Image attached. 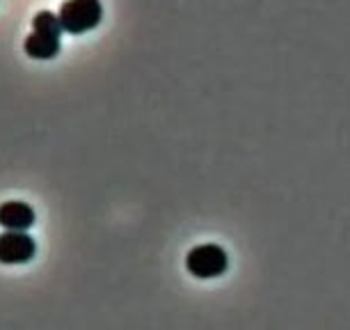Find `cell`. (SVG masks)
<instances>
[{
  "instance_id": "obj_1",
  "label": "cell",
  "mask_w": 350,
  "mask_h": 330,
  "mask_svg": "<svg viewBox=\"0 0 350 330\" xmlns=\"http://www.w3.org/2000/svg\"><path fill=\"white\" fill-rule=\"evenodd\" d=\"M57 16H60L64 32L83 35L101 23L103 5L101 0H64Z\"/></svg>"
},
{
  "instance_id": "obj_2",
  "label": "cell",
  "mask_w": 350,
  "mask_h": 330,
  "mask_svg": "<svg viewBox=\"0 0 350 330\" xmlns=\"http://www.w3.org/2000/svg\"><path fill=\"white\" fill-rule=\"evenodd\" d=\"M186 268L190 275L202 280L220 278L229 268V257L217 243H202L186 255Z\"/></svg>"
},
{
  "instance_id": "obj_3",
  "label": "cell",
  "mask_w": 350,
  "mask_h": 330,
  "mask_svg": "<svg viewBox=\"0 0 350 330\" xmlns=\"http://www.w3.org/2000/svg\"><path fill=\"white\" fill-rule=\"evenodd\" d=\"M37 253V243L28 232H8L0 234V264H28Z\"/></svg>"
},
{
  "instance_id": "obj_4",
  "label": "cell",
  "mask_w": 350,
  "mask_h": 330,
  "mask_svg": "<svg viewBox=\"0 0 350 330\" xmlns=\"http://www.w3.org/2000/svg\"><path fill=\"white\" fill-rule=\"evenodd\" d=\"M0 225L14 232H28L35 225V209L28 202H3L0 204Z\"/></svg>"
},
{
  "instance_id": "obj_5",
  "label": "cell",
  "mask_w": 350,
  "mask_h": 330,
  "mask_svg": "<svg viewBox=\"0 0 350 330\" xmlns=\"http://www.w3.org/2000/svg\"><path fill=\"white\" fill-rule=\"evenodd\" d=\"M23 49L30 58H37V60H51L60 53V37L53 35H44V32H35L32 30L23 42Z\"/></svg>"
},
{
  "instance_id": "obj_6",
  "label": "cell",
  "mask_w": 350,
  "mask_h": 330,
  "mask_svg": "<svg viewBox=\"0 0 350 330\" xmlns=\"http://www.w3.org/2000/svg\"><path fill=\"white\" fill-rule=\"evenodd\" d=\"M32 30H35V32H44V35H53V37H60L62 32H64L60 16L53 14L51 10L37 12L35 18H32Z\"/></svg>"
}]
</instances>
